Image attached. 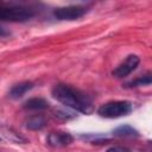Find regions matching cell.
I'll use <instances>...</instances> for the list:
<instances>
[{
    "instance_id": "obj_9",
    "label": "cell",
    "mask_w": 152,
    "mask_h": 152,
    "mask_svg": "<svg viewBox=\"0 0 152 152\" xmlns=\"http://www.w3.org/2000/svg\"><path fill=\"white\" fill-rule=\"evenodd\" d=\"M49 107V102L43 97H31L24 103V108L28 110H44Z\"/></svg>"
},
{
    "instance_id": "obj_3",
    "label": "cell",
    "mask_w": 152,
    "mask_h": 152,
    "mask_svg": "<svg viewBox=\"0 0 152 152\" xmlns=\"http://www.w3.org/2000/svg\"><path fill=\"white\" fill-rule=\"evenodd\" d=\"M132 109V102L126 100H115L101 104L97 109V114L106 119H116L129 114Z\"/></svg>"
},
{
    "instance_id": "obj_11",
    "label": "cell",
    "mask_w": 152,
    "mask_h": 152,
    "mask_svg": "<svg viewBox=\"0 0 152 152\" xmlns=\"http://www.w3.org/2000/svg\"><path fill=\"white\" fill-rule=\"evenodd\" d=\"M150 84H151V75H150V74H147V75H145V76H142V77H139V78H137V80L132 81V82L126 83V87L132 88V87H139V86H150Z\"/></svg>"
},
{
    "instance_id": "obj_10",
    "label": "cell",
    "mask_w": 152,
    "mask_h": 152,
    "mask_svg": "<svg viewBox=\"0 0 152 152\" xmlns=\"http://www.w3.org/2000/svg\"><path fill=\"white\" fill-rule=\"evenodd\" d=\"M113 134L115 137H120V138H132V137H138V132L137 129H134L132 126L129 125H124V126H119L118 128H115L113 131Z\"/></svg>"
},
{
    "instance_id": "obj_2",
    "label": "cell",
    "mask_w": 152,
    "mask_h": 152,
    "mask_svg": "<svg viewBox=\"0 0 152 152\" xmlns=\"http://www.w3.org/2000/svg\"><path fill=\"white\" fill-rule=\"evenodd\" d=\"M34 15V11L30 7L13 4H1L0 2V21H12L23 23L30 20Z\"/></svg>"
},
{
    "instance_id": "obj_14",
    "label": "cell",
    "mask_w": 152,
    "mask_h": 152,
    "mask_svg": "<svg viewBox=\"0 0 152 152\" xmlns=\"http://www.w3.org/2000/svg\"><path fill=\"white\" fill-rule=\"evenodd\" d=\"M0 140H1V139H0Z\"/></svg>"
},
{
    "instance_id": "obj_13",
    "label": "cell",
    "mask_w": 152,
    "mask_h": 152,
    "mask_svg": "<svg viewBox=\"0 0 152 152\" xmlns=\"http://www.w3.org/2000/svg\"><path fill=\"white\" fill-rule=\"evenodd\" d=\"M7 34H10V32L6 31L2 26H0V37H5V36H7Z\"/></svg>"
},
{
    "instance_id": "obj_4",
    "label": "cell",
    "mask_w": 152,
    "mask_h": 152,
    "mask_svg": "<svg viewBox=\"0 0 152 152\" xmlns=\"http://www.w3.org/2000/svg\"><path fill=\"white\" fill-rule=\"evenodd\" d=\"M87 13V8L82 6H65L58 7L53 11L55 18L58 20H77Z\"/></svg>"
},
{
    "instance_id": "obj_12",
    "label": "cell",
    "mask_w": 152,
    "mask_h": 152,
    "mask_svg": "<svg viewBox=\"0 0 152 152\" xmlns=\"http://www.w3.org/2000/svg\"><path fill=\"white\" fill-rule=\"evenodd\" d=\"M106 152H129V150L127 147H124V146H120V145H115V146H110L109 148H107Z\"/></svg>"
},
{
    "instance_id": "obj_8",
    "label": "cell",
    "mask_w": 152,
    "mask_h": 152,
    "mask_svg": "<svg viewBox=\"0 0 152 152\" xmlns=\"http://www.w3.org/2000/svg\"><path fill=\"white\" fill-rule=\"evenodd\" d=\"M46 120L43 115H32L25 121V127L31 131H40L45 127Z\"/></svg>"
},
{
    "instance_id": "obj_5",
    "label": "cell",
    "mask_w": 152,
    "mask_h": 152,
    "mask_svg": "<svg viewBox=\"0 0 152 152\" xmlns=\"http://www.w3.org/2000/svg\"><path fill=\"white\" fill-rule=\"evenodd\" d=\"M140 63V58L137 55H128L125 61H122L114 70H113V76L116 78H124L128 76L131 72H133L137 66Z\"/></svg>"
},
{
    "instance_id": "obj_6",
    "label": "cell",
    "mask_w": 152,
    "mask_h": 152,
    "mask_svg": "<svg viewBox=\"0 0 152 152\" xmlns=\"http://www.w3.org/2000/svg\"><path fill=\"white\" fill-rule=\"evenodd\" d=\"M72 141H74V137L69 132H64V131H53L49 133V135L46 137L48 145L52 147H64L70 145Z\"/></svg>"
},
{
    "instance_id": "obj_1",
    "label": "cell",
    "mask_w": 152,
    "mask_h": 152,
    "mask_svg": "<svg viewBox=\"0 0 152 152\" xmlns=\"http://www.w3.org/2000/svg\"><path fill=\"white\" fill-rule=\"evenodd\" d=\"M52 96L58 102L82 114H91L94 112V104L90 97L77 88H74L65 83H57L52 88Z\"/></svg>"
},
{
    "instance_id": "obj_7",
    "label": "cell",
    "mask_w": 152,
    "mask_h": 152,
    "mask_svg": "<svg viewBox=\"0 0 152 152\" xmlns=\"http://www.w3.org/2000/svg\"><path fill=\"white\" fill-rule=\"evenodd\" d=\"M32 88H33V83L30 82V81L19 82V83L14 84V86L11 88L8 95H10L11 99H19V97H21L23 95H25L28 90H31Z\"/></svg>"
}]
</instances>
